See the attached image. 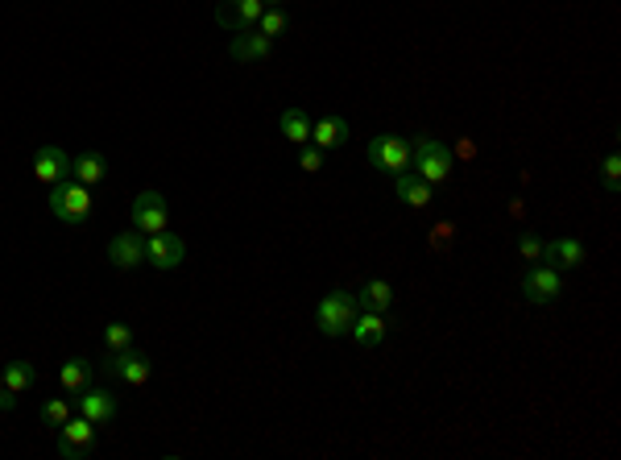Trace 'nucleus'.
<instances>
[{
	"instance_id": "f257e3e1",
	"label": "nucleus",
	"mask_w": 621,
	"mask_h": 460,
	"mask_svg": "<svg viewBox=\"0 0 621 460\" xmlns=\"http://www.w3.org/2000/svg\"><path fill=\"white\" fill-rule=\"evenodd\" d=\"M410 170H415L418 178H427L431 187H439L456 170V154L435 138H415L410 141Z\"/></svg>"
},
{
	"instance_id": "f03ea898",
	"label": "nucleus",
	"mask_w": 621,
	"mask_h": 460,
	"mask_svg": "<svg viewBox=\"0 0 621 460\" xmlns=\"http://www.w3.org/2000/svg\"><path fill=\"white\" fill-rule=\"evenodd\" d=\"M50 212L59 216L62 225H88L91 216V187H83L79 178H62L50 187Z\"/></svg>"
},
{
	"instance_id": "7ed1b4c3",
	"label": "nucleus",
	"mask_w": 621,
	"mask_h": 460,
	"mask_svg": "<svg viewBox=\"0 0 621 460\" xmlns=\"http://www.w3.org/2000/svg\"><path fill=\"white\" fill-rule=\"evenodd\" d=\"M357 294H349V291H331V294H323L320 299V307H315V328H320L323 336H349V328H352V320H357Z\"/></svg>"
},
{
	"instance_id": "20e7f679",
	"label": "nucleus",
	"mask_w": 621,
	"mask_h": 460,
	"mask_svg": "<svg viewBox=\"0 0 621 460\" xmlns=\"http://www.w3.org/2000/svg\"><path fill=\"white\" fill-rule=\"evenodd\" d=\"M59 456L62 460H88L96 456V423L83 415H71L59 427Z\"/></svg>"
},
{
	"instance_id": "39448f33",
	"label": "nucleus",
	"mask_w": 621,
	"mask_h": 460,
	"mask_svg": "<svg viewBox=\"0 0 621 460\" xmlns=\"http://www.w3.org/2000/svg\"><path fill=\"white\" fill-rule=\"evenodd\" d=\"M100 373H108V378H120V382L129 386H146L149 373H154V365H149V357L141 353V349H120V353H108L104 361H100Z\"/></svg>"
},
{
	"instance_id": "423d86ee",
	"label": "nucleus",
	"mask_w": 621,
	"mask_h": 460,
	"mask_svg": "<svg viewBox=\"0 0 621 460\" xmlns=\"http://www.w3.org/2000/svg\"><path fill=\"white\" fill-rule=\"evenodd\" d=\"M369 162L381 175H402V170H410V141L394 138V133H381V138L369 141Z\"/></svg>"
},
{
	"instance_id": "0eeeda50",
	"label": "nucleus",
	"mask_w": 621,
	"mask_h": 460,
	"mask_svg": "<svg viewBox=\"0 0 621 460\" xmlns=\"http://www.w3.org/2000/svg\"><path fill=\"white\" fill-rule=\"evenodd\" d=\"M265 13V0H220L215 5V25L228 34L257 30V17Z\"/></svg>"
},
{
	"instance_id": "6e6552de",
	"label": "nucleus",
	"mask_w": 621,
	"mask_h": 460,
	"mask_svg": "<svg viewBox=\"0 0 621 460\" xmlns=\"http://www.w3.org/2000/svg\"><path fill=\"white\" fill-rule=\"evenodd\" d=\"M166 220H170V207H166L162 191H141V196L133 199V228L141 236L166 233Z\"/></svg>"
},
{
	"instance_id": "1a4fd4ad",
	"label": "nucleus",
	"mask_w": 621,
	"mask_h": 460,
	"mask_svg": "<svg viewBox=\"0 0 621 460\" xmlns=\"http://www.w3.org/2000/svg\"><path fill=\"white\" fill-rule=\"evenodd\" d=\"M522 294L539 307L555 303V299L563 294V274L559 270H551V265H530V270L522 274Z\"/></svg>"
},
{
	"instance_id": "9d476101",
	"label": "nucleus",
	"mask_w": 621,
	"mask_h": 460,
	"mask_svg": "<svg viewBox=\"0 0 621 460\" xmlns=\"http://www.w3.org/2000/svg\"><path fill=\"white\" fill-rule=\"evenodd\" d=\"M186 257V245H183V236L175 233H154L146 236V262L154 265V270H178Z\"/></svg>"
},
{
	"instance_id": "9b49d317",
	"label": "nucleus",
	"mask_w": 621,
	"mask_h": 460,
	"mask_svg": "<svg viewBox=\"0 0 621 460\" xmlns=\"http://www.w3.org/2000/svg\"><path fill=\"white\" fill-rule=\"evenodd\" d=\"M120 411V402L112 390H104V386H88V390H79V415L83 419H91L100 427V423H112Z\"/></svg>"
},
{
	"instance_id": "f8f14e48",
	"label": "nucleus",
	"mask_w": 621,
	"mask_h": 460,
	"mask_svg": "<svg viewBox=\"0 0 621 460\" xmlns=\"http://www.w3.org/2000/svg\"><path fill=\"white\" fill-rule=\"evenodd\" d=\"M584 257H588L584 241L559 236V241H543V257H539V262L551 265V270H576V265H584Z\"/></svg>"
},
{
	"instance_id": "ddd939ff",
	"label": "nucleus",
	"mask_w": 621,
	"mask_h": 460,
	"mask_svg": "<svg viewBox=\"0 0 621 460\" xmlns=\"http://www.w3.org/2000/svg\"><path fill=\"white\" fill-rule=\"evenodd\" d=\"M108 262L117 265V270H137V265L146 262V236L141 233H117L108 241Z\"/></svg>"
},
{
	"instance_id": "4468645a",
	"label": "nucleus",
	"mask_w": 621,
	"mask_h": 460,
	"mask_svg": "<svg viewBox=\"0 0 621 460\" xmlns=\"http://www.w3.org/2000/svg\"><path fill=\"white\" fill-rule=\"evenodd\" d=\"M67 175H71V158L62 154L59 146H42L38 154H33V178H38V183L54 187V183H62Z\"/></svg>"
},
{
	"instance_id": "2eb2a0df",
	"label": "nucleus",
	"mask_w": 621,
	"mask_h": 460,
	"mask_svg": "<svg viewBox=\"0 0 621 460\" xmlns=\"http://www.w3.org/2000/svg\"><path fill=\"white\" fill-rule=\"evenodd\" d=\"M349 138H352V129H349V120H344V117L310 120V146H320L323 154H328V149L349 146Z\"/></svg>"
},
{
	"instance_id": "dca6fc26",
	"label": "nucleus",
	"mask_w": 621,
	"mask_h": 460,
	"mask_svg": "<svg viewBox=\"0 0 621 460\" xmlns=\"http://www.w3.org/2000/svg\"><path fill=\"white\" fill-rule=\"evenodd\" d=\"M273 42L265 38V34L257 30H244V34H233V42H228V54H233L236 62H265L270 59Z\"/></svg>"
},
{
	"instance_id": "f3484780",
	"label": "nucleus",
	"mask_w": 621,
	"mask_h": 460,
	"mask_svg": "<svg viewBox=\"0 0 621 460\" xmlns=\"http://www.w3.org/2000/svg\"><path fill=\"white\" fill-rule=\"evenodd\" d=\"M349 336L360 344V349H373V344H381V340H386V315H377V311H357Z\"/></svg>"
},
{
	"instance_id": "a211bd4d",
	"label": "nucleus",
	"mask_w": 621,
	"mask_h": 460,
	"mask_svg": "<svg viewBox=\"0 0 621 460\" xmlns=\"http://www.w3.org/2000/svg\"><path fill=\"white\" fill-rule=\"evenodd\" d=\"M394 191H398V199L406 207H427L431 204V183H427V178H418L415 170L394 175Z\"/></svg>"
},
{
	"instance_id": "6ab92c4d",
	"label": "nucleus",
	"mask_w": 621,
	"mask_h": 460,
	"mask_svg": "<svg viewBox=\"0 0 621 460\" xmlns=\"http://www.w3.org/2000/svg\"><path fill=\"white\" fill-rule=\"evenodd\" d=\"M357 307H360V311L386 315L389 307H394V286H389L386 278H373V283H365V286H360V294H357Z\"/></svg>"
},
{
	"instance_id": "aec40b11",
	"label": "nucleus",
	"mask_w": 621,
	"mask_h": 460,
	"mask_svg": "<svg viewBox=\"0 0 621 460\" xmlns=\"http://www.w3.org/2000/svg\"><path fill=\"white\" fill-rule=\"evenodd\" d=\"M91 378H96V365H91L88 357H71V361L59 369V382H62V390H67V394L88 390Z\"/></svg>"
},
{
	"instance_id": "412c9836",
	"label": "nucleus",
	"mask_w": 621,
	"mask_h": 460,
	"mask_svg": "<svg viewBox=\"0 0 621 460\" xmlns=\"http://www.w3.org/2000/svg\"><path fill=\"white\" fill-rule=\"evenodd\" d=\"M104 175H108L104 154H79V158H71V178H79L83 187L104 183Z\"/></svg>"
},
{
	"instance_id": "4be33fe9",
	"label": "nucleus",
	"mask_w": 621,
	"mask_h": 460,
	"mask_svg": "<svg viewBox=\"0 0 621 460\" xmlns=\"http://www.w3.org/2000/svg\"><path fill=\"white\" fill-rule=\"evenodd\" d=\"M278 129H282V138L291 141V146H307L310 141V117L302 112V108H286L282 120H278Z\"/></svg>"
},
{
	"instance_id": "5701e85b",
	"label": "nucleus",
	"mask_w": 621,
	"mask_h": 460,
	"mask_svg": "<svg viewBox=\"0 0 621 460\" xmlns=\"http://www.w3.org/2000/svg\"><path fill=\"white\" fill-rule=\"evenodd\" d=\"M33 382H38V369H33L30 361H13V365H5V390L25 394Z\"/></svg>"
},
{
	"instance_id": "b1692460",
	"label": "nucleus",
	"mask_w": 621,
	"mask_h": 460,
	"mask_svg": "<svg viewBox=\"0 0 621 460\" xmlns=\"http://www.w3.org/2000/svg\"><path fill=\"white\" fill-rule=\"evenodd\" d=\"M291 30V17H286V13L282 9H265L262 17H257V34H265V38H282V34Z\"/></svg>"
},
{
	"instance_id": "393cba45",
	"label": "nucleus",
	"mask_w": 621,
	"mask_h": 460,
	"mask_svg": "<svg viewBox=\"0 0 621 460\" xmlns=\"http://www.w3.org/2000/svg\"><path fill=\"white\" fill-rule=\"evenodd\" d=\"M38 419H42V427H50V431H59V427H62V423H67V419H71V402H67V398H50V402H46V407H42V415H38Z\"/></svg>"
},
{
	"instance_id": "a878e982",
	"label": "nucleus",
	"mask_w": 621,
	"mask_h": 460,
	"mask_svg": "<svg viewBox=\"0 0 621 460\" xmlns=\"http://www.w3.org/2000/svg\"><path fill=\"white\" fill-rule=\"evenodd\" d=\"M104 344H108V353H120V349H129L133 344V328L129 323H108L104 328Z\"/></svg>"
},
{
	"instance_id": "bb28decb",
	"label": "nucleus",
	"mask_w": 621,
	"mask_h": 460,
	"mask_svg": "<svg viewBox=\"0 0 621 460\" xmlns=\"http://www.w3.org/2000/svg\"><path fill=\"white\" fill-rule=\"evenodd\" d=\"M601 183H605V191H609V196H617V191H621V154H609V158H605Z\"/></svg>"
},
{
	"instance_id": "cd10ccee",
	"label": "nucleus",
	"mask_w": 621,
	"mask_h": 460,
	"mask_svg": "<svg viewBox=\"0 0 621 460\" xmlns=\"http://www.w3.org/2000/svg\"><path fill=\"white\" fill-rule=\"evenodd\" d=\"M323 158H328V154H323L320 146H310V141H307V146H299V167L307 170V175H315V170H323Z\"/></svg>"
},
{
	"instance_id": "c85d7f7f",
	"label": "nucleus",
	"mask_w": 621,
	"mask_h": 460,
	"mask_svg": "<svg viewBox=\"0 0 621 460\" xmlns=\"http://www.w3.org/2000/svg\"><path fill=\"white\" fill-rule=\"evenodd\" d=\"M518 254H522L526 262H539V257H543V241H539L534 233H522L518 236Z\"/></svg>"
},
{
	"instance_id": "c756f323",
	"label": "nucleus",
	"mask_w": 621,
	"mask_h": 460,
	"mask_svg": "<svg viewBox=\"0 0 621 460\" xmlns=\"http://www.w3.org/2000/svg\"><path fill=\"white\" fill-rule=\"evenodd\" d=\"M17 407V394L13 390H0V411H13Z\"/></svg>"
},
{
	"instance_id": "7c9ffc66",
	"label": "nucleus",
	"mask_w": 621,
	"mask_h": 460,
	"mask_svg": "<svg viewBox=\"0 0 621 460\" xmlns=\"http://www.w3.org/2000/svg\"><path fill=\"white\" fill-rule=\"evenodd\" d=\"M265 9H282V0H265Z\"/></svg>"
},
{
	"instance_id": "2f4dec72",
	"label": "nucleus",
	"mask_w": 621,
	"mask_h": 460,
	"mask_svg": "<svg viewBox=\"0 0 621 460\" xmlns=\"http://www.w3.org/2000/svg\"><path fill=\"white\" fill-rule=\"evenodd\" d=\"M0 390H5V373H0Z\"/></svg>"
}]
</instances>
